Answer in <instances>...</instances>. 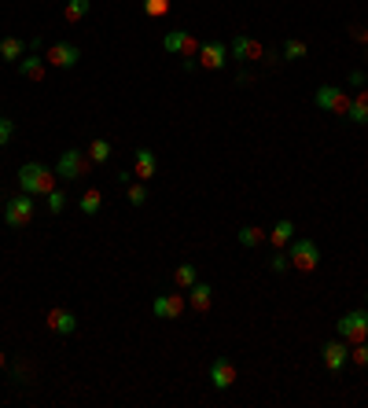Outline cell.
Wrapping results in <instances>:
<instances>
[{
    "mask_svg": "<svg viewBox=\"0 0 368 408\" xmlns=\"http://www.w3.org/2000/svg\"><path fill=\"white\" fill-rule=\"evenodd\" d=\"M364 305H368V295H364Z\"/></svg>",
    "mask_w": 368,
    "mask_h": 408,
    "instance_id": "37",
    "label": "cell"
},
{
    "mask_svg": "<svg viewBox=\"0 0 368 408\" xmlns=\"http://www.w3.org/2000/svg\"><path fill=\"white\" fill-rule=\"evenodd\" d=\"M335 331H339V338H346L350 346H354V342H364V338H368V309L343 313L339 324H335Z\"/></svg>",
    "mask_w": 368,
    "mask_h": 408,
    "instance_id": "5",
    "label": "cell"
},
{
    "mask_svg": "<svg viewBox=\"0 0 368 408\" xmlns=\"http://www.w3.org/2000/svg\"><path fill=\"white\" fill-rule=\"evenodd\" d=\"M37 214V195H11L8 206H4V224L8 228H26L30 221H34Z\"/></svg>",
    "mask_w": 368,
    "mask_h": 408,
    "instance_id": "4",
    "label": "cell"
},
{
    "mask_svg": "<svg viewBox=\"0 0 368 408\" xmlns=\"http://www.w3.org/2000/svg\"><path fill=\"white\" fill-rule=\"evenodd\" d=\"M129 203H133V206H144V203H148V181L129 184Z\"/></svg>",
    "mask_w": 368,
    "mask_h": 408,
    "instance_id": "29",
    "label": "cell"
},
{
    "mask_svg": "<svg viewBox=\"0 0 368 408\" xmlns=\"http://www.w3.org/2000/svg\"><path fill=\"white\" fill-rule=\"evenodd\" d=\"M350 100H354V96L343 92V89H335V85H321V89L313 92V103L321 107V110H328V114H339V118H346Z\"/></svg>",
    "mask_w": 368,
    "mask_h": 408,
    "instance_id": "6",
    "label": "cell"
},
{
    "mask_svg": "<svg viewBox=\"0 0 368 408\" xmlns=\"http://www.w3.org/2000/svg\"><path fill=\"white\" fill-rule=\"evenodd\" d=\"M350 37L361 41V44H368V26H350Z\"/></svg>",
    "mask_w": 368,
    "mask_h": 408,
    "instance_id": "34",
    "label": "cell"
},
{
    "mask_svg": "<svg viewBox=\"0 0 368 408\" xmlns=\"http://www.w3.org/2000/svg\"><path fill=\"white\" fill-rule=\"evenodd\" d=\"M184 302H188V291L158 295V298H155V317H158V320H177V317H184Z\"/></svg>",
    "mask_w": 368,
    "mask_h": 408,
    "instance_id": "10",
    "label": "cell"
},
{
    "mask_svg": "<svg viewBox=\"0 0 368 408\" xmlns=\"http://www.w3.org/2000/svg\"><path fill=\"white\" fill-rule=\"evenodd\" d=\"M155 170H158L155 155H151L148 148H137V151H133V177H137V181H151Z\"/></svg>",
    "mask_w": 368,
    "mask_h": 408,
    "instance_id": "16",
    "label": "cell"
},
{
    "mask_svg": "<svg viewBox=\"0 0 368 408\" xmlns=\"http://www.w3.org/2000/svg\"><path fill=\"white\" fill-rule=\"evenodd\" d=\"M265 239L273 243V247H287V243L295 239V224L284 217V221H277V224H273V232H265Z\"/></svg>",
    "mask_w": 368,
    "mask_h": 408,
    "instance_id": "20",
    "label": "cell"
},
{
    "mask_svg": "<svg viewBox=\"0 0 368 408\" xmlns=\"http://www.w3.org/2000/svg\"><path fill=\"white\" fill-rule=\"evenodd\" d=\"M188 305L196 309V313H210V305H214V287L203 283V280H196V283L188 287Z\"/></svg>",
    "mask_w": 368,
    "mask_h": 408,
    "instance_id": "15",
    "label": "cell"
},
{
    "mask_svg": "<svg viewBox=\"0 0 368 408\" xmlns=\"http://www.w3.org/2000/svg\"><path fill=\"white\" fill-rule=\"evenodd\" d=\"M110 155H115L110 140H92V144H89V162H92V166H107Z\"/></svg>",
    "mask_w": 368,
    "mask_h": 408,
    "instance_id": "21",
    "label": "cell"
},
{
    "mask_svg": "<svg viewBox=\"0 0 368 408\" xmlns=\"http://www.w3.org/2000/svg\"><path fill=\"white\" fill-rule=\"evenodd\" d=\"M258 243H265V228H258V224L239 228V247H258Z\"/></svg>",
    "mask_w": 368,
    "mask_h": 408,
    "instance_id": "25",
    "label": "cell"
},
{
    "mask_svg": "<svg viewBox=\"0 0 368 408\" xmlns=\"http://www.w3.org/2000/svg\"><path fill=\"white\" fill-rule=\"evenodd\" d=\"M44 63H52L59 70H74L77 63H82V52H77V44H67V41H52L44 52Z\"/></svg>",
    "mask_w": 368,
    "mask_h": 408,
    "instance_id": "7",
    "label": "cell"
},
{
    "mask_svg": "<svg viewBox=\"0 0 368 408\" xmlns=\"http://www.w3.org/2000/svg\"><path fill=\"white\" fill-rule=\"evenodd\" d=\"M19 188L26 195H37V199H44L52 188H59V177L52 166H44V162H26V166L19 170Z\"/></svg>",
    "mask_w": 368,
    "mask_h": 408,
    "instance_id": "1",
    "label": "cell"
},
{
    "mask_svg": "<svg viewBox=\"0 0 368 408\" xmlns=\"http://www.w3.org/2000/svg\"><path fill=\"white\" fill-rule=\"evenodd\" d=\"M191 70H199V59L196 56H184V74H191Z\"/></svg>",
    "mask_w": 368,
    "mask_h": 408,
    "instance_id": "35",
    "label": "cell"
},
{
    "mask_svg": "<svg viewBox=\"0 0 368 408\" xmlns=\"http://www.w3.org/2000/svg\"><path fill=\"white\" fill-rule=\"evenodd\" d=\"M15 136V125L8 122V118H0V148H4V144Z\"/></svg>",
    "mask_w": 368,
    "mask_h": 408,
    "instance_id": "32",
    "label": "cell"
},
{
    "mask_svg": "<svg viewBox=\"0 0 368 408\" xmlns=\"http://www.w3.org/2000/svg\"><path fill=\"white\" fill-rule=\"evenodd\" d=\"M144 11H148L151 19H163V15L170 11V0H144Z\"/></svg>",
    "mask_w": 368,
    "mask_h": 408,
    "instance_id": "30",
    "label": "cell"
},
{
    "mask_svg": "<svg viewBox=\"0 0 368 408\" xmlns=\"http://www.w3.org/2000/svg\"><path fill=\"white\" fill-rule=\"evenodd\" d=\"M196 280H199V269H196V265H188V261H184V265H177V269H173V283H177L181 291H188Z\"/></svg>",
    "mask_w": 368,
    "mask_h": 408,
    "instance_id": "23",
    "label": "cell"
},
{
    "mask_svg": "<svg viewBox=\"0 0 368 408\" xmlns=\"http://www.w3.org/2000/svg\"><path fill=\"white\" fill-rule=\"evenodd\" d=\"M346 118L354 122V125H368V89H357V96L350 100Z\"/></svg>",
    "mask_w": 368,
    "mask_h": 408,
    "instance_id": "17",
    "label": "cell"
},
{
    "mask_svg": "<svg viewBox=\"0 0 368 408\" xmlns=\"http://www.w3.org/2000/svg\"><path fill=\"white\" fill-rule=\"evenodd\" d=\"M163 48L173 56H199V41L188 34V30H170L163 37Z\"/></svg>",
    "mask_w": 368,
    "mask_h": 408,
    "instance_id": "12",
    "label": "cell"
},
{
    "mask_svg": "<svg viewBox=\"0 0 368 408\" xmlns=\"http://www.w3.org/2000/svg\"><path fill=\"white\" fill-rule=\"evenodd\" d=\"M26 48H30V41H23V37H4V41H0V59L19 63L26 56Z\"/></svg>",
    "mask_w": 368,
    "mask_h": 408,
    "instance_id": "19",
    "label": "cell"
},
{
    "mask_svg": "<svg viewBox=\"0 0 368 408\" xmlns=\"http://www.w3.org/2000/svg\"><path fill=\"white\" fill-rule=\"evenodd\" d=\"M310 56V44L298 41V37H287L284 41V59H306Z\"/></svg>",
    "mask_w": 368,
    "mask_h": 408,
    "instance_id": "26",
    "label": "cell"
},
{
    "mask_svg": "<svg viewBox=\"0 0 368 408\" xmlns=\"http://www.w3.org/2000/svg\"><path fill=\"white\" fill-rule=\"evenodd\" d=\"M199 67L206 70H225V63H229V44H221V41H206L199 44Z\"/></svg>",
    "mask_w": 368,
    "mask_h": 408,
    "instance_id": "11",
    "label": "cell"
},
{
    "mask_svg": "<svg viewBox=\"0 0 368 408\" xmlns=\"http://www.w3.org/2000/svg\"><path fill=\"white\" fill-rule=\"evenodd\" d=\"M269 269H273V272H287V269H291V261H287V254H273Z\"/></svg>",
    "mask_w": 368,
    "mask_h": 408,
    "instance_id": "31",
    "label": "cell"
},
{
    "mask_svg": "<svg viewBox=\"0 0 368 408\" xmlns=\"http://www.w3.org/2000/svg\"><path fill=\"white\" fill-rule=\"evenodd\" d=\"M321 361L331 375H339L346 364H350V342L346 338H335V342H324V350H321Z\"/></svg>",
    "mask_w": 368,
    "mask_h": 408,
    "instance_id": "9",
    "label": "cell"
},
{
    "mask_svg": "<svg viewBox=\"0 0 368 408\" xmlns=\"http://www.w3.org/2000/svg\"><path fill=\"white\" fill-rule=\"evenodd\" d=\"M287 261H291V269L298 272H317V265H321V250H317V243L298 236L287 243Z\"/></svg>",
    "mask_w": 368,
    "mask_h": 408,
    "instance_id": "2",
    "label": "cell"
},
{
    "mask_svg": "<svg viewBox=\"0 0 368 408\" xmlns=\"http://www.w3.org/2000/svg\"><path fill=\"white\" fill-rule=\"evenodd\" d=\"M350 85H354V89H364V85H368V74H364V70H350Z\"/></svg>",
    "mask_w": 368,
    "mask_h": 408,
    "instance_id": "33",
    "label": "cell"
},
{
    "mask_svg": "<svg viewBox=\"0 0 368 408\" xmlns=\"http://www.w3.org/2000/svg\"><path fill=\"white\" fill-rule=\"evenodd\" d=\"M236 375H239V368H236L232 357H214V364H210V383H214V390H232Z\"/></svg>",
    "mask_w": 368,
    "mask_h": 408,
    "instance_id": "13",
    "label": "cell"
},
{
    "mask_svg": "<svg viewBox=\"0 0 368 408\" xmlns=\"http://www.w3.org/2000/svg\"><path fill=\"white\" fill-rule=\"evenodd\" d=\"M89 8H92V0H67V8H63V19H67V23H82L85 15H89Z\"/></svg>",
    "mask_w": 368,
    "mask_h": 408,
    "instance_id": "22",
    "label": "cell"
},
{
    "mask_svg": "<svg viewBox=\"0 0 368 408\" xmlns=\"http://www.w3.org/2000/svg\"><path fill=\"white\" fill-rule=\"evenodd\" d=\"M44 203H48V214H63V206H67V191L52 188V191L44 195Z\"/></svg>",
    "mask_w": 368,
    "mask_h": 408,
    "instance_id": "27",
    "label": "cell"
},
{
    "mask_svg": "<svg viewBox=\"0 0 368 408\" xmlns=\"http://www.w3.org/2000/svg\"><path fill=\"white\" fill-rule=\"evenodd\" d=\"M19 74L26 77V81H44V56H23L19 59Z\"/></svg>",
    "mask_w": 368,
    "mask_h": 408,
    "instance_id": "18",
    "label": "cell"
},
{
    "mask_svg": "<svg viewBox=\"0 0 368 408\" xmlns=\"http://www.w3.org/2000/svg\"><path fill=\"white\" fill-rule=\"evenodd\" d=\"M44 324H48V331H52V335H63V338L77 331V317L70 313V309H59V305H56V309H48Z\"/></svg>",
    "mask_w": 368,
    "mask_h": 408,
    "instance_id": "14",
    "label": "cell"
},
{
    "mask_svg": "<svg viewBox=\"0 0 368 408\" xmlns=\"http://www.w3.org/2000/svg\"><path fill=\"white\" fill-rule=\"evenodd\" d=\"M350 364L368 368V338H364V342H354V346H350Z\"/></svg>",
    "mask_w": 368,
    "mask_h": 408,
    "instance_id": "28",
    "label": "cell"
},
{
    "mask_svg": "<svg viewBox=\"0 0 368 408\" xmlns=\"http://www.w3.org/2000/svg\"><path fill=\"white\" fill-rule=\"evenodd\" d=\"M92 173V162H89V155H82L77 148H67L59 155V162H56V177L59 181H82V177H89Z\"/></svg>",
    "mask_w": 368,
    "mask_h": 408,
    "instance_id": "3",
    "label": "cell"
},
{
    "mask_svg": "<svg viewBox=\"0 0 368 408\" xmlns=\"http://www.w3.org/2000/svg\"><path fill=\"white\" fill-rule=\"evenodd\" d=\"M229 52H232V59H239V63H258V59H265V44L254 41V37H247V34H232Z\"/></svg>",
    "mask_w": 368,
    "mask_h": 408,
    "instance_id": "8",
    "label": "cell"
},
{
    "mask_svg": "<svg viewBox=\"0 0 368 408\" xmlns=\"http://www.w3.org/2000/svg\"><path fill=\"white\" fill-rule=\"evenodd\" d=\"M4 368H8V353H4V350H0V371H4Z\"/></svg>",
    "mask_w": 368,
    "mask_h": 408,
    "instance_id": "36",
    "label": "cell"
},
{
    "mask_svg": "<svg viewBox=\"0 0 368 408\" xmlns=\"http://www.w3.org/2000/svg\"><path fill=\"white\" fill-rule=\"evenodd\" d=\"M100 206H103V195L96 191V188H89L85 195H82V203H77V210H82L85 217H92V214H100Z\"/></svg>",
    "mask_w": 368,
    "mask_h": 408,
    "instance_id": "24",
    "label": "cell"
}]
</instances>
